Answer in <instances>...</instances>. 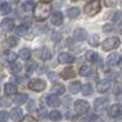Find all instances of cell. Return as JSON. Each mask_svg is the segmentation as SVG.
<instances>
[{
  "mask_svg": "<svg viewBox=\"0 0 122 122\" xmlns=\"http://www.w3.org/2000/svg\"><path fill=\"white\" fill-rule=\"evenodd\" d=\"M50 12H51V6L44 1H40L39 4H37L34 6V10H33L34 17L38 21H45L50 16Z\"/></svg>",
  "mask_w": 122,
  "mask_h": 122,
  "instance_id": "cell-1",
  "label": "cell"
},
{
  "mask_svg": "<svg viewBox=\"0 0 122 122\" xmlns=\"http://www.w3.org/2000/svg\"><path fill=\"white\" fill-rule=\"evenodd\" d=\"M101 10V1L100 0H90L84 6V12L88 16H95Z\"/></svg>",
  "mask_w": 122,
  "mask_h": 122,
  "instance_id": "cell-2",
  "label": "cell"
},
{
  "mask_svg": "<svg viewBox=\"0 0 122 122\" xmlns=\"http://www.w3.org/2000/svg\"><path fill=\"white\" fill-rule=\"evenodd\" d=\"M121 45V40L117 37H110L106 38L103 43H101V48L105 51H110V50H115Z\"/></svg>",
  "mask_w": 122,
  "mask_h": 122,
  "instance_id": "cell-3",
  "label": "cell"
},
{
  "mask_svg": "<svg viewBox=\"0 0 122 122\" xmlns=\"http://www.w3.org/2000/svg\"><path fill=\"white\" fill-rule=\"evenodd\" d=\"M28 88L33 92H43L46 88V83L40 78H33L28 82Z\"/></svg>",
  "mask_w": 122,
  "mask_h": 122,
  "instance_id": "cell-4",
  "label": "cell"
},
{
  "mask_svg": "<svg viewBox=\"0 0 122 122\" xmlns=\"http://www.w3.org/2000/svg\"><path fill=\"white\" fill-rule=\"evenodd\" d=\"M73 109L77 114L79 115H84L87 114L88 111H89V103L87 100H77L75 101V104H73Z\"/></svg>",
  "mask_w": 122,
  "mask_h": 122,
  "instance_id": "cell-5",
  "label": "cell"
},
{
  "mask_svg": "<svg viewBox=\"0 0 122 122\" xmlns=\"http://www.w3.org/2000/svg\"><path fill=\"white\" fill-rule=\"evenodd\" d=\"M110 100L107 98H98L94 100V110L97 112H103V111L109 106Z\"/></svg>",
  "mask_w": 122,
  "mask_h": 122,
  "instance_id": "cell-6",
  "label": "cell"
},
{
  "mask_svg": "<svg viewBox=\"0 0 122 122\" xmlns=\"http://www.w3.org/2000/svg\"><path fill=\"white\" fill-rule=\"evenodd\" d=\"M107 116L111 118H117L122 116V105L121 104H114L107 109Z\"/></svg>",
  "mask_w": 122,
  "mask_h": 122,
  "instance_id": "cell-7",
  "label": "cell"
},
{
  "mask_svg": "<svg viewBox=\"0 0 122 122\" xmlns=\"http://www.w3.org/2000/svg\"><path fill=\"white\" fill-rule=\"evenodd\" d=\"M110 87H111V82L109 79H101L97 84V89H98L99 93H106L110 89Z\"/></svg>",
  "mask_w": 122,
  "mask_h": 122,
  "instance_id": "cell-8",
  "label": "cell"
},
{
  "mask_svg": "<svg viewBox=\"0 0 122 122\" xmlns=\"http://www.w3.org/2000/svg\"><path fill=\"white\" fill-rule=\"evenodd\" d=\"M46 104L49 106H51V107H57V106L61 105V100H60V98L56 94L53 93L51 95H48L46 97Z\"/></svg>",
  "mask_w": 122,
  "mask_h": 122,
  "instance_id": "cell-9",
  "label": "cell"
},
{
  "mask_svg": "<svg viewBox=\"0 0 122 122\" xmlns=\"http://www.w3.org/2000/svg\"><path fill=\"white\" fill-rule=\"evenodd\" d=\"M57 60H59V62H61V64H72L75 61V56L68 54V53H60Z\"/></svg>",
  "mask_w": 122,
  "mask_h": 122,
  "instance_id": "cell-10",
  "label": "cell"
},
{
  "mask_svg": "<svg viewBox=\"0 0 122 122\" xmlns=\"http://www.w3.org/2000/svg\"><path fill=\"white\" fill-rule=\"evenodd\" d=\"M60 76L62 77L64 79H71V78L76 77V72H75L73 67H71V66H67L66 68H64L62 71H61Z\"/></svg>",
  "mask_w": 122,
  "mask_h": 122,
  "instance_id": "cell-11",
  "label": "cell"
},
{
  "mask_svg": "<svg viewBox=\"0 0 122 122\" xmlns=\"http://www.w3.org/2000/svg\"><path fill=\"white\" fill-rule=\"evenodd\" d=\"M87 30L84 28H77L75 29V32H73V38L76 40H78V42H83V40H86L87 38Z\"/></svg>",
  "mask_w": 122,
  "mask_h": 122,
  "instance_id": "cell-12",
  "label": "cell"
},
{
  "mask_svg": "<svg viewBox=\"0 0 122 122\" xmlns=\"http://www.w3.org/2000/svg\"><path fill=\"white\" fill-rule=\"evenodd\" d=\"M120 60H121L120 54H117V53H112V54H110V55L107 56L106 62H107V65H109L110 67H112V66H116V65L120 62Z\"/></svg>",
  "mask_w": 122,
  "mask_h": 122,
  "instance_id": "cell-13",
  "label": "cell"
},
{
  "mask_svg": "<svg viewBox=\"0 0 122 122\" xmlns=\"http://www.w3.org/2000/svg\"><path fill=\"white\" fill-rule=\"evenodd\" d=\"M15 27V22L12 18H4L1 22V28L5 30V32H11Z\"/></svg>",
  "mask_w": 122,
  "mask_h": 122,
  "instance_id": "cell-14",
  "label": "cell"
},
{
  "mask_svg": "<svg viewBox=\"0 0 122 122\" xmlns=\"http://www.w3.org/2000/svg\"><path fill=\"white\" fill-rule=\"evenodd\" d=\"M64 22V15L62 12H60V11H56L51 15V23L54 26H61Z\"/></svg>",
  "mask_w": 122,
  "mask_h": 122,
  "instance_id": "cell-15",
  "label": "cell"
},
{
  "mask_svg": "<svg viewBox=\"0 0 122 122\" xmlns=\"http://www.w3.org/2000/svg\"><path fill=\"white\" fill-rule=\"evenodd\" d=\"M38 56L40 57V59H42V60H44V61H46V60H50V59H51V51H50V50L48 49V48H42V49H39L38 50Z\"/></svg>",
  "mask_w": 122,
  "mask_h": 122,
  "instance_id": "cell-16",
  "label": "cell"
},
{
  "mask_svg": "<svg viewBox=\"0 0 122 122\" xmlns=\"http://www.w3.org/2000/svg\"><path fill=\"white\" fill-rule=\"evenodd\" d=\"M10 117L14 121H21L22 117H23V111L20 107H15V109L11 110V112H10Z\"/></svg>",
  "mask_w": 122,
  "mask_h": 122,
  "instance_id": "cell-17",
  "label": "cell"
},
{
  "mask_svg": "<svg viewBox=\"0 0 122 122\" xmlns=\"http://www.w3.org/2000/svg\"><path fill=\"white\" fill-rule=\"evenodd\" d=\"M28 100V95L26 93H20V94H16V97L14 98V101L16 105H22L25 104L26 101Z\"/></svg>",
  "mask_w": 122,
  "mask_h": 122,
  "instance_id": "cell-18",
  "label": "cell"
},
{
  "mask_svg": "<svg viewBox=\"0 0 122 122\" xmlns=\"http://www.w3.org/2000/svg\"><path fill=\"white\" fill-rule=\"evenodd\" d=\"M84 56H86V60L89 61V62H95L99 59V55L94 51V50H88V51H86Z\"/></svg>",
  "mask_w": 122,
  "mask_h": 122,
  "instance_id": "cell-19",
  "label": "cell"
},
{
  "mask_svg": "<svg viewBox=\"0 0 122 122\" xmlns=\"http://www.w3.org/2000/svg\"><path fill=\"white\" fill-rule=\"evenodd\" d=\"M4 89H5V94H7V95H12V94L17 93V87L14 83H6Z\"/></svg>",
  "mask_w": 122,
  "mask_h": 122,
  "instance_id": "cell-20",
  "label": "cell"
},
{
  "mask_svg": "<svg viewBox=\"0 0 122 122\" xmlns=\"http://www.w3.org/2000/svg\"><path fill=\"white\" fill-rule=\"evenodd\" d=\"M65 86L64 84H61V83H55L53 87H51V92L54 94H64L65 93Z\"/></svg>",
  "mask_w": 122,
  "mask_h": 122,
  "instance_id": "cell-21",
  "label": "cell"
},
{
  "mask_svg": "<svg viewBox=\"0 0 122 122\" xmlns=\"http://www.w3.org/2000/svg\"><path fill=\"white\" fill-rule=\"evenodd\" d=\"M79 12H81V10L78 9V7H71V9H68L67 11H66V15L70 17V18H76V17H78L79 16Z\"/></svg>",
  "mask_w": 122,
  "mask_h": 122,
  "instance_id": "cell-22",
  "label": "cell"
},
{
  "mask_svg": "<svg viewBox=\"0 0 122 122\" xmlns=\"http://www.w3.org/2000/svg\"><path fill=\"white\" fill-rule=\"evenodd\" d=\"M82 93L83 95L88 97V95H92L93 94V86H92L90 83H84L82 86Z\"/></svg>",
  "mask_w": 122,
  "mask_h": 122,
  "instance_id": "cell-23",
  "label": "cell"
},
{
  "mask_svg": "<svg viewBox=\"0 0 122 122\" xmlns=\"http://www.w3.org/2000/svg\"><path fill=\"white\" fill-rule=\"evenodd\" d=\"M88 43H89L92 46H99V44H100L99 36H98V34H92V36H89Z\"/></svg>",
  "mask_w": 122,
  "mask_h": 122,
  "instance_id": "cell-24",
  "label": "cell"
},
{
  "mask_svg": "<svg viewBox=\"0 0 122 122\" xmlns=\"http://www.w3.org/2000/svg\"><path fill=\"white\" fill-rule=\"evenodd\" d=\"M18 55H20V57H21L22 60H28L30 57V55H32V51H30L28 48H23V49L20 50Z\"/></svg>",
  "mask_w": 122,
  "mask_h": 122,
  "instance_id": "cell-25",
  "label": "cell"
},
{
  "mask_svg": "<svg viewBox=\"0 0 122 122\" xmlns=\"http://www.w3.org/2000/svg\"><path fill=\"white\" fill-rule=\"evenodd\" d=\"M27 30H28V28H27V26H26V25H20V26H17V27H16L15 32H16V34H17V36L23 37V36H26V34H27Z\"/></svg>",
  "mask_w": 122,
  "mask_h": 122,
  "instance_id": "cell-26",
  "label": "cell"
},
{
  "mask_svg": "<svg viewBox=\"0 0 122 122\" xmlns=\"http://www.w3.org/2000/svg\"><path fill=\"white\" fill-rule=\"evenodd\" d=\"M49 118L51 120V121H59L62 118V115H61L60 111L57 110H53L51 112H49Z\"/></svg>",
  "mask_w": 122,
  "mask_h": 122,
  "instance_id": "cell-27",
  "label": "cell"
},
{
  "mask_svg": "<svg viewBox=\"0 0 122 122\" xmlns=\"http://www.w3.org/2000/svg\"><path fill=\"white\" fill-rule=\"evenodd\" d=\"M81 88H82V87H81V82H77V81H76V82L71 83V86H70V92H71L72 94H77L78 92L81 90Z\"/></svg>",
  "mask_w": 122,
  "mask_h": 122,
  "instance_id": "cell-28",
  "label": "cell"
},
{
  "mask_svg": "<svg viewBox=\"0 0 122 122\" xmlns=\"http://www.w3.org/2000/svg\"><path fill=\"white\" fill-rule=\"evenodd\" d=\"M90 67L88 66V65H82L79 67V75L81 76H83V77H87V76H89L90 75Z\"/></svg>",
  "mask_w": 122,
  "mask_h": 122,
  "instance_id": "cell-29",
  "label": "cell"
},
{
  "mask_svg": "<svg viewBox=\"0 0 122 122\" xmlns=\"http://www.w3.org/2000/svg\"><path fill=\"white\" fill-rule=\"evenodd\" d=\"M34 4L33 1H30V0H28V1H25L22 4V10H25L26 12H29V11H32V10H34Z\"/></svg>",
  "mask_w": 122,
  "mask_h": 122,
  "instance_id": "cell-30",
  "label": "cell"
},
{
  "mask_svg": "<svg viewBox=\"0 0 122 122\" xmlns=\"http://www.w3.org/2000/svg\"><path fill=\"white\" fill-rule=\"evenodd\" d=\"M0 12H1L3 15H7L11 12V6H10L7 3H3L1 5H0Z\"/></svg>",
  "mask_w": 122,
  "mask_h": 122,
  "instance_id": "cell-31",
  "label": "cell"
},
{
  "mask_svg": "<svg viewBox=\"0 0 122 122\" xmlns=\"http://www.w3.org/2000/svg\"><path fill=\"white\" fill-rule=\"evenodd\" d=\"M5 59H6V61H9V62H15L16 61V59H17V55L15 54V53H12V51H6L5 53Z\"/></svg>",
  "mask_w": 122,
  "mask_h": 122,
  "instance_id": "cell-32",
  "label": "cell"
},
{
  "mask_svg": "<svg viewBox=\"0 0 122 122\" xmlns=\"http://www.w3.org/2000/svg\"><path fill=\"white\" fill-rule=\"evenodd\" d=\"M22 70V66L21 64H17V62H12V65L10 66V71H11L12 73H20V71Z\"/></svg>",
  "mask_w": 122,
  "mask_h": 122,
  "instance_id": "cell-33",
  "label": "cell"
},
{
  "mask_svg": "<svg viewBox=\"0 0 122 122\" xmlns=\"http://www.w3.org/2000/svg\"><path fill=\"white\" fill-rule=\"evenodd\" d=\"M104 3H105V6L107 7H115L121 3V0H104Z\"/></svg>",
  "mask_w": 122,
  "mask_h": 122,
  "instance_id": "cell-34",
  "label": "cell"
},
{
  "mask_svg": "<svg viewBox=\"0 0 122 122\" xmlns=\"http://www.w3.org/2000/svg\"><path fill=\"white\" fill-rule=\"evenodd\" d=\"M36 67H37V64L36 62H28V64H26V72L27 73H32L33 71L36 70Z\"/></svg>",
  "mask_w": 122,
  "mask_h": 122,
  "instance_id": "cell-35",
  "label": "cell"
},
{
  "mask_svg": "<svg viewBox=\"0 0 122 122\" xmlns=\"http://www.w3.org/2000/svg\"><path fill=\"white\" fill-rule=\"evenodd\" d=\"M103 30L105 33H111V32H114L115 30V26L112 23H106L103 26Z\"/></svg>",
  "mask_w": 122,
  "mask_h": 122,
  "instance_id": "cell-36",
  "label": "cell"
},
{
  "mask_svg": "<svg viewBox=\"0 0 122 122\" xmlns=\"http://www.w3.org/2000/svg\"><path fill=\"white\" fill-rule=\"evenodd\" d=\"M17 43H18V40H17L16 37H10V38L7 39V44H9V46H11V48L16 46Z\"/></svg>",
  "mask_w": 122,
  "mask_h": 122,
  "instance_id": "cell-37",
  "label": "cell"
},
{
  "mask_svg": "<svg viewBox=\"0 0 122 122\" xmlns=\"http://www.w3.org/2000/svg\"><path fill=\"white\" fill-rule=\"evenodd\" d=\"M36 107H37L36 101H34V100H29L28 104H27V110H28V111H34Z\"/></svg>",
  "mask_w": 122,
  "mask_h": 122,
  "instance_id": "cell-38",
  "label": "cell"
},
{
  "mask_svg": "<svg viewBox=\"0 0 122 122\" xmlns=\"http://www.w3.org/2000/svg\"><path fill=\"white\" fill-rule=\"evenodd\" d=\"M10 99H7V98H1L0 99V105L1 106H4V107H6V106H10Z\"/></svg>",
  "mask_w": 122,
  "mask_h": 122,
  "instance_id": "cell-39",
  "label": "cell"
},
{
  "mask_svg": "<svg viewBox=\"0 0 122 122\" xmlns=\"http://www.w3.org/2000/svg\"><path fill=\"white\" fill-rule=\"evenodd\" d=\"M114 94L115 95H121L122 94V84H117L114 89Z\"/></svg>",
  "mask_w": 122,
  "mask_h": 122,
  "instance_id": "cell-40",
  "label": "cell"
},
{
  "mask_svg": "<svg viewBox=\"0 0 122 122\" xmlns=\"http://www.w3.org/2000/svg\"><path fill=\"white\" fill-rule=\"evenodd\" d=\"M7 118H9V112H6V111H0V122L6 121Z\"/></svg>",
  "mask_w": 122,
  "mask_h": 122,
  "instance_id": "cell-41",
  "label": "cell"
},
{
  "mask_svg": "<svg viewBox=\"0 0 122 122\" xmlns=\"http://www.w3.org/2000/svg\"><path fill=\"white\" fill-rule=\"evenodd\" d=\"M45 116H46V111H45V109H42V110L39 111V118L43 120Z\"/></svg>",
  "mask_w": 122,
  "mask_h": 122,
  "instance_id": "cell-42",
  "label": "cell"
},
{
  "mask_svg": "<svg viewBox=\"0 0 122 122\" xmlns=\"http://www.w3.org/2000/svg\"><path fill=\"white\" fill-rule=\"evenodd\" d=\"M53 34H54V36H53V40H55V42H57L59 39H61V36H60V33H57V32H54Z\"/></svg>",
  "mask_w": 122,
  "mask_h": 122,
  "instance_id": "cell-43",
  "label": "cell"
},
{
  "mask_svg": "<svg viewBox=\"0 0 122 122\" xmlns=\"http://www.w3.org/2000/svg\"><path fill=\"white\" fill-rule=\"evenodd\" d=\"M22 121H37V120L32 116H25V117H22Z\"/></svg>",
  "mask_w": 122,
  "mask_h": 122,
  "instance_id": "cell-44",
  "label": "cell"
},
{
  "mask_svg": "<svg viewBox=\"0 0 122 122\" xmlns=\"http://www.w3.org/2000/svg\"><path fill=\"white\" fill-rule=\"evenodd\" d=\"M55 75H56V73H54V72H49V73H48L49 79H50V81H51V79H55V77H56Z\"/></svg>",
  "mask_w": 122,
  "mask_h": 122,
  "instance_id": "cell-45",
  "label": "cell"
},
{
  "mask_svg": "<svg viewBox=\"0 0 122 122\" xmlns=\"http://www.w3.org/2000/svg\"><path fill=\"white\" fill-rule=\"evenodd\" d=\"M118 16H121V14H120V12H116V14L114 15L112 20H114V21H117V20H118Z\"/></svg>",
  "mask_w": 122,
  "mask_h": 122,
  "instance_id": "cell-46",
  "label": "cell"
},
{
  "mask_svg": "<svg viewBox=\"0 0 122 122\" xmlns=\"http://www.w3.org/2000/svg\"><path fill=\"white\" fill-rule=\"evenodd\" d=\"M107 75H111V78H117V73L116 72H110Z\"/></svg>",
  "mask_w": 122,
  "mask_h": 122,
  "instance_id": "cell-47",
  "label": "cell"
},
{
  "mask_svg": "<svg viewBox=\"0 0 122 122\" xmlns=\"http://www.w3.org/2000/svg\"><path fill=\"white\" fill-rule=\"evenodd\" d=\"M84 120H86V121H90V120H95V116H88V117H86Z\"/></svg>",
  "mask_w": 122,
  "mask_h": 122,
  "instance_id": "cell-48",
  "label": "cell"
},
{
  "mask_svg": "<svg viewBox=\"0 0 122 122\" xmlns=\"http://www.w3.org/2000/svg\"><path fill=\"white\" fill-rule=\"evenodd\" d=\"M72 44H73V40L68 39V40H67V45H68V46H72Z\"/></svg>",
  "mask_w": 122,
  "mask_h": 122,
  "instance_id": "cell-49",
  "label": "cell"
},
{
  "mask_svg": "<svg viewBox=\"0 0 122 122\" xmlns=\"http://www.w3.org/2000/svg\"><path fill=\"white\" fill-rule=\"evenodd\" d=\"M118 30H120V33L122 34V22L120 23V26H118Z\"/></svg>",
  "mask_w": 122,
  "mask_h": 122,
  "instance_id": "cell-50",
  "label": "cell"
},
{
  "mask_svg": "<svg viewBox=\"0 0 122 122\" xmlns=\"http://www.w3.org/2000/svg\"><path fill=\"white\" fill-rule=\"evenodd\" d=\"M12 4H17V3H20V0H10Z\"/></svg>",
  "mask_w": 122,
  "mask_h": 122,
  "instance_id": "cell-51",
  "label": "cell"
},
{
  "mask_svg": "<svg viewBox=\"0 0 122 122\" xmlns=\"http://www.w3.org/2000/svg\"><path fill=\"white\" fill-rule=\"evenodd\" d=\"M118 64H120V67L122 68V57H121V60H120V62H118Z\"/></svg>",
  "mask_w": 122,
  "mask_h": 122,
  "instance_id": "cell-52",
  "label": "cell"
},
{
  "mask_svg": "<svg viewBox=\"0 0 122 122\" xmlns=\"http://www.w3.org/2000/svg\"><path fill=\"white\" fill-rule=\"evenodd\" d=\"M40 1H44V3H49V1H51V0H40Z\"/></svg>",
  "mask_w": 122,
  "mask_h": 122,
  "instance_id": "cell-53",
  "label": "cell"
},
{
  "mask_svg": "<svg viewBox=\"0 0 122 122\" xmlns=\"http://www.w3.org/2000/svg\"><path fill=\"white\" fill-rule=\"evenodd\" d=\"M3 68V66H1V64H0V70H1Z\"/></svg>",
  "mask_w": 122,
  "mask_h": 122,
  "instance_id": "cell-54",
  "label": "cell"
},
{
  "mask_svg": "<svg viewBox=\"0 0 122 122\" xmlns=\"http://www.w3.org/2000/svg\"><path fill=\"white\" fill-rule=\"evenodd\" d=\"M72 1H77V0H72Z\"/></svg>",
  "mask_w": 122,
  "mask_h": 122,
  "instance_id": "cell-55",
  "label": "cell"
}]
</instances>
